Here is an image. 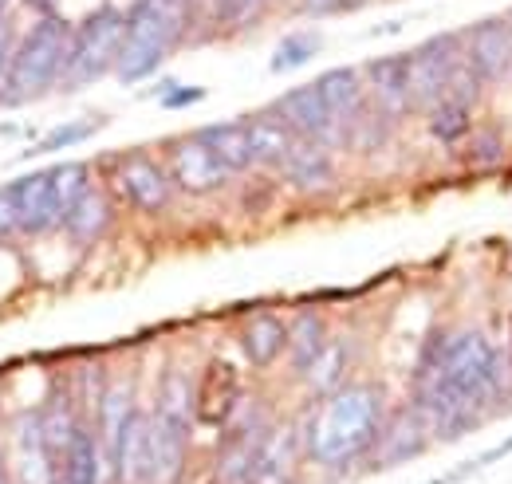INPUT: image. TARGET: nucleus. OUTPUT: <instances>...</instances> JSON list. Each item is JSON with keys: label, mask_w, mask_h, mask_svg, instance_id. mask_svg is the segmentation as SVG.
<instances>
[{"label": "nucleus", "mask_w": 512, "mask_h": 484, "mask_svg": "<svg viewBox=\"0 0 512 484\" xmlns=\"http://www.w3.org/2000/svg\"><path fill=\"white\" fill-rule=\"evenodd\" d=\"M410 406L426 418L434 441L453 445L477 433L489 414L512 406V366L481 327H434L410 374Z\"/></svg>", "instance_id": "f257e3e1"}, {"label": "nucleus", "mask_w": 512, "mask_h": 484, "mask_svg": "<svg viewBox=\"0 0 512 484\" xmlns=\"http://www.w3.org/2000/svg\"><path fill=\"white\" fill-rule=\"evenodd\" d=\"M386 390L379 382H347L343 390L320 398L312 418L304 422V453L320 473L343 477L367 469L379 433L386 425Z\"/></svg>", "instance_id": "f03ea898"}, {"label": "nucleus", "mask_w": 512, "mask_h": 484, "mask_svg": "<svg viewBox=\"0 0 512 484\" xmlns=\"http://www.w3.org/2000/svg\"><path fill=\"white\" fill-rule=\"evenodd\" d=\"M71 36L75 24L52 12V16H36V24L20 36V44L12 48L8 67H4V83H0V107L16 111L28 107L52 91H60L71 56Z\"/></svg>", "instance_id": "7ed1b4c3"}, {"label": "nucleus", "mask_w": 512, "mask_h": 484, "mask_svg": "<svg viewBox=\"0 0 512 484\" xmlns=\"http://www.w3.org/2000/svg\"><path fill=\"white\" fill-rule=\"evenodd\" d=\"M197 20V0H134L127 8V44L115 67L123 87H138L170 60Z\"/></svg>", "instance_id": "20e7f679"}, {"label": "nucleus", "mask_w": 512, "mask_h": 484, "mask_svg": "<svg viewBox=\"0 0 512 484\" xmlns=\"http://www.w3.org/2000/svg\"><path fill=\"white\" fill-rule=\"evenodd\" d=\"M127 44V8L119 4H99L95 12H87L75 24L71 36V56H67V71L60 91H83L91 83H99L103 75H115L119 56Z\"/></svg>", "instance_id": "39448f33"}, {"label": "nucleus", "mask_w": 512, "mask_h": 484, "mask_svg": "<svg viewBox=\"0 0 512 484\" xmlns=\"http://www.w3.org/2000/svg\"><path fill=\"white\" fill-rule=\"evenodd\" d=\"M272 414L264 402H245V410L233 418L229 429H221V445L213 453V477L209 484H253L260 453L272 437Z\"/></svg>", "instance_id": "423d86ee"}, {"label": "nucleus", "mask_w": 512, "mask_h": 484, "mask_svg": "<svg viewBox=\"0 0 512 484\" xmlns=\"http://www.w3.org/2000/svg\"><path fill=\"white\" fill-rule=\"evenodd\" d=\"M410 63V95H414V111L426 115L434 111L442 99H449L461 67H465V44L461 32H438L430 40H422L418 48L406 52Z\"/></svg>", "instance_id": "0eeeda50"}, {"label": "nucleus", "mask_w": 512, "mask_h": 484, "mask_svg": "<svg viewBox=\"0 0 512 484\" xmlns=\"http://www.w3.org/2000/svg\"><path fill=\"white\" fill-rule=\"evenodd\" d=\"M111 189L119 201H127L134 213H146V217H158L174 205V178H170V166L158 162L154 154L146 150H127L115 158V170H111Z\"/></svg>", "instance_id": "6e6552de"}, {"label": "nucleus", "mask_w": 512, "mask_h": 484, "mask_svg": "<svg viewBox=\"0 0 512 484\" xmlns=\"http://www.w3.org/2000/svg\"><path fill=\"white\" fill-rule=\"evenodd\" d=\"M465 44V63L469 71L493 91V87H512V24L509 12L501 16H481L461 28Z\"/></svg>", "instance_id": "1a4fd4ad"}, {"label": "nucleus", "mask_w": 512, "mask_h": 484, "mask_svg": "<svg viewBox=\"0 0 512 484\" xmlns=\"http://www.w3.org/2000/svg\"><path fill=\"white\" fill-rule=\"evenodd\" d=\"M245 410V382L241 370L213 355L197 374V390H193V422L201 429H229L233 418Z\"/></svg>", "instance_id": "9d476101"}, {"label": "nucleus", "mask_w": 512, "mask_h": 484, "mask_svg": "<svg viewBox=\"0 0 512 484\" xmlns=\"http://www.w3.org/2000/svg\"><path fill=\"white\" fill-rule=\"evenodd\" d=\"M8 185H12V201H16V225L24 237H44V233L64 229L67 201L60 193V182H56V166L20 174Z\"/></svg>", "instance_id": "9b49d317"}, {"label": "nucleus", "mask_w": 512, "mask_h": 484, "mask_svg": "<svg viewBox=\"0 0 512 484\" xmlns=\"http://www.w3.org/2000/svg\"><path fill=\"white\" fill-rule=\"evenodd\" d=\"M272 111L292 126L296 138H308V142L327 146V150L347 146V126L335 119L331 107L323 103L316 79H312V83H300V87H292V91H284V95L272 103Z\"/></svg>", "instance_id": "f8f14e48"}, {"label": "nucleus", "mask_w": 512, "mask_h": 484, "mask_svg": "<svg viewBox=\"0 0 512 484\" xmlns=\"http://www.w3.org/2000/svg\"><path fill=\"white\" fill-rule=\"evenodd\" d=\"M166 166H170V178L178 189H186L193 197H205V193H217L233 182V170L193 134H182L166 146Z\"/></svg>", "instance_id": "ddd939ff"}, {"label": "nucleus", "mask_w": 512, "mask_h": 484, "mask_svg": "<svg viewBox=\"0 0 512 484\" xmlns=\"http://www.w3.org/2000/svg\"><path fill=\"white\" fill-rule=\"evenodd\" d=\"M363 83H367V99L371 107L386 115L394 126H402L406 119H414V95H410V63L406 52H386L375 56L363 67Z\"/></svg>", "instance_id": "4468645a"}, {"label": "nucleus", "mask_w": 512, "mask_h": 484, "mask_svg": "<svg viewBox=\"0 0 512 484\" xmlns=\"http://www.w3.org/2000/svg\"><path fill=\"white\" fill-rule=\"evenodd\" d=\"M430 445H434L430 425H426V418L418 414V406H410V402H406L402 410L386 414V425H383V433H379V445H375V453H371L367 469H371V473L398 469V465H406V461L422 457Z\"/></svg>", "instance_id": "2eb2a0df"}, {"label": "nucleus", "mask_w": 512, "mask_h": 484, "mask_svg": "<svg viewBox=\"0 0 512 484\" xmlns=\"http://www.w3.org/2000/svg\"><path fill=\"white\" fill-rule=\"evenodd\" d=\"M60 453L48 441L40 410L16 422V484H56L60 481Z\"/></svg>", "instance_id": "dca6fc26"}, {"label": "nucleus", "mask_w": 512, "mask_h": 484, "mask_svg": "<svg viewBox=\"0 0 512 484\" xmlns=\"http://www.w3.org/2000/svg\"><path fill=\"white\" fill-rule=\"evenodd\" d=\"M280 178L288 189L304 193V197H320L331 185L339 182V170H335V150L316 146L308 138H296V146L288 150L284 166H280Z\"/></svg>", "instance_id": "f3484780"}, {"label": "nucleus", "mask_w": 512, "mask_h": 484, "mask_svg": "<svg viewBox=\"0 0 512 484\" xmlns=\"http://www.w3.org/2000/svg\"><path fill=\"white\" fill-rule=\"evenodd\" d=\"M304 461H308V453H304V422H276L264 453H260L253 484H296V473H300Z\"/></svg>", "instance_id": "a211bd4d"}, {"label": "nucleus", "mask_w": 512, "mask_h": 484, "mask_svg": "<svg viewBox=\"0 0 512 484\" xmlns=\"http://www.w3.org/2000/svg\"><path fill=\"white\" fill-rule=\"evenodd\" d=\"M237 343H241V355L249 359V366L268 370L288 355V319L276 311H256L241 323Z\"/></svg>", "instance_id": "6ab92c4d"}, {"label": "nucleus", "mask_w": 512, "mask_h": 484, "mask_svg": "<svg viewBox=\"0 0 512 484\" xmlns=\"http://www.w3.org/2000/svg\"><path fill=\"white\" fill-rule=\"evenodd\" d=\"M111 217H115V201H111V193H107L103 185L95 182L71 209H67V217H64L67 241L75 244V248H91L95 241L107 237Z\"/></svg>", "instance_id": "aec40b11"}, {"label": "nucleus", "mask_w": 512, "mask_h": 484, "mask_svg": "<svg viewBox=\"0 0 512 484\" xmlns=\"http://www.w3.org/2000/svg\"><path fill=\"white\" fill-rule=\"evenodd\" d=\"M245 134H249V154H253V166L260 170H280L288 150L296 146V134L292 126L280 119L272 107L268 111H256V115H245Z\"/></svg>", "instance_id": "412c9836"}, {"label": "nucleus", "mask_w": 512, "mask_h": 484, "mask_svg": "<svg viewBox=\"0 0 512 484\" xmlns=\"http://www.w3.org/2000/svg\"><path fill=\"white\" fill-rule=\"evenodd\" d=\"M56 484H115L111 481V461L103 453V441L95 433V425L87 422L75 441L67 445L64 461H60V481Z\"/></svg>", "instance_id": "4be33fe9"}, {"label": "nucleus", "mask_w": 512, "mask_h": 484, "mask_svg": "<svg viewBox=\"0 0 512 484\" xmlns=\"http://www.w3.org/2000/svg\"><path fill=\"white\" fill-rule=\"evenodd\" d=\"M316 87H320L323 103L331 107V115L343 122L347 130L371 107L367 83H363V71L359 67H331V71H323L320 79H316Z\"/></svg>", "instance_id": "5701e85b"}, {"label": "nucleus", "mask_w": 512, "mask_h": 484, "mask_svg": "<svg viewBox=\"0 0 512 484\" xmlns=\"http://www.w3.org/2000/svg\"><path fill=\"white\" fill-rule=\"evenodd\" d=\"M331 343L327 319L320 307H300L296 319H288V366L296 378H308V370L316 366L323 347Z\"/></svg>", "instance_id": "b1692460"}, {"label": "nucleus", "mask_w": 512, "mask_h": 484, "mask_svg": "<svg viewBox=\"0 0 512 484\" xmlns=\"http://www.w3.org/2000/svg\"><path fill=\"white\" fill-rule=\"evenodd\" d=\"M197 138L233 170V178L249 174L253 170V154H249V134H245V122L241 119H221L209 122L197 130Z\"/></svg>", "instance_id": "393cba45"}, {"label": "nucleus", "mask_w": 512, "mask_h": 484, "mask_svg": "<svg viewBox=\"0 0 512 484\" xmlns=\"http://www.w3.org/2000/svg\"><path fill=\"white\" fill-rule=\"evenodd\" d=\"M461 158H465V166L477 170V174L501 170V166L509 162V134H505V126H501V122H477L473 134H469L465 146H461Z\"/></svg>", "instance_id": "a878e982"}, {"label": "nucleus", "mask_w": 512, "mask_h": 484, "mask_svg": "<svg viewBox=\"0 0 512 484\" xmlns=\"http://www.w3.org/2000/svg\"><path fill=\"white\" fill-rule=\"evenodd\" d=\"M422 119H426V134H430L438 146L461 150L465 138H469L473 126H477V111H473L469 103H461V99H442V103H438L434 111H426Z\"/></svg>", "instance_id": "bb28decb"}, {"label": "nucleus", "mask_w": 512, "mask_h": 484, "mask_svg": "<svg viewBox=\"0 0 512 484\" xmlns=\"http://www.w3.org/2000/svg\"><path fill=\"white\" fill-rule=\"evenodd\" d=\"M351 355H355L351 339H331V343L323 347V355L316 359V366L308 370V386H312L316 398H327V394H335V390L347 386Z\"/></svg>", "instance_id": "cd10ccee"}, {"label": "nucleus", "mask_w": 512, "mask_h": 484, "mask_svg": "<svg viewBox=\"0 0 512 484\" xmlns=\"http://www.w3.org/2000/svg\"><path fill=\"white\" fill-rule=\"evenodd\" d=\"M320 52H323L320 32H292V36H284V40L272 48V56H268V71H272V75L300 71V67H308V63L316 60Z\"/></svg>", "instance_id": "c85d7f7f"}, {"label": "nucleus", "mask_w": 512, "mask_h": 484, "mask_svg": "<svg viewBox=\"0 0 512 484\" xmlns=\"http://www.w3.org/2000/svg\"><path fill=\"white\" fill-rule=\"evenodd\" d=\"M103 115H83V119H71V122H60V126H52L36 146H28V158H40V154H60V150H71V146H79V142H87L99 126H103Z\"/></svg>", "instance_id": "c756f323"}, {"label": "nucleus", "mask_w": 512, "mask_h": 484, "mask_svg": "<svg viewBox=\"0 0 512 484\" xmlns=\"http://www.w3.org/2000/svg\"><path fill=\"white\" fill-rule=\"evenodd\" d=\"M512 453V437H505L501 445H493V449H485L481 457H473V461H465V465H457L453 473H449L446 481L453 484V481H461V477H469V473H477V469H485V465H497V461H505Z\"/></svg>", "instance_id": "7c9ffc66"}, {"label": "nucleus", "mask_w": 512, "mask_h": 484, "mask_svg": "<svg viewBox=\"0 0 512 484\" xmlns=\"http://www.w3.org/2000/svg\"><path fill=\"white\" fill-rule=\"evenodd\" d=\"M205 99V87H193V83H174L158 103L162 111H186V107H197Z\"/></svg>", "instance_id": "2f4dec72"}, {"label": "nucleus", "mask_w": 512, "mask_h": 484, "mask_svg": "<svg viewBox=\"0 0 512 484\" xmlns=\"http://www.w3.org/2000/svg\"><path fill=\"white\" fill-rule=\"evenodd\" d=\"M20 233L16 225V201H12V185H0V241Z\"/></svg>", "instance_id": "473e14b6"}, {"label": "nucleus", "mask_w": 512, "mask_h": 484, "mask_svg": "<svg viewBox=\"0 0 512 484\" xmlns=\"http://www.w3.org/2000/svg\"><path fill=\"white\" fill-rule=\"evenodd\" d=\"M355 4H363V0H300V8L308 16H339V12H351Z\"/></svg>", "instance_id": "72a5a7b5"}, {"label": "nucleus", "mask_w": 512, "mask_h": 484, "mask_svg": "<svg viewBox=\"0 0 512 484\" xmlns=\"http://www.w3.org/2000/svg\"><path fill=\"white\" fill-rule=\"evenodd\" d=\"M8 56H12V32H8V24L0 20V83H4V67H8Z\"/></svg>", "instance_id": "f704fd0d"}, {"label": "nucleus", "mask_w": 512, "mask_h": 484, "mask_svg": "<svg viewBox=\"0 0 512 484\" xmlns=\"http://www.w3.org/2000/svg\"><path fill=\"white\" fill-rule=\"evenodd\" d=\"M32 12H40V16H52L56 12V0H24Z\"/></svg>", "instance_id": "c9c22d12"}, {"label": "nucleus", "mask_w": 512, "mask_h": 484, "mask_svg": "<svg viewBox=\"0 0 512 484\" xmlns=\"http://www.w3.org/2000/svg\"><path fill=\"white\" fill-rule=\"evenodd\" d=\"M0 484H12V477H8V461H4V453H0Z\"/></svg>", "instance_id": "e433bc0d"}, {"label": "nucleus", "mask_w": 512, "mask_h": 484, "mask_svg": "<svg viewBox=\"0 0 512 484\" xmlns=\"http://www.w3.org/2000/svg\"><path fill=\"white\" fill-rule=\"evenodd\" d=\"M221 4H225V0H209V16H213V20H217V12H221Z\"/></svg>", "instance_id": "4c0bfd02"}, {"label": "nucleus", "mask_w": 512, "mask_h": 484, "mask_svg": "<svg viewBox=\"0 0 512 484\" xmlns=\"http://www.w3.org/2000/svg\"><path fill=\"white\" fill-rule=\"evenodd\" d=\"M505 355H509V366H512V315H509V347H505Z\"/></svg>", "instance_id": "58836bf2"}, {"label": "nucleus", "mask_w": 512, "mask_h": 484, "mask_svg": "<svg viewBox=\"0 0 512 484\" xmlns=\"http://www.w3.org/2000/svg\"><path fill=\"white\" fill-rule=\"evenodd\" d=\"M4 8H8V0H0V20H4Z\"/></svg>", "instance_id": "ea45409f"}, {"label": "nucleus", "mask_w": 512, "mask_h": 484, "mask_svg": "<svg viewBox=\"0 0 512 484\" xmlns=\"http://www.w3.org/2000/svg\"><path fill=\"white\" fill-rule=\"evenodd\" d=\"M430 484H449V481H446V477H442V481H430Z\"/></svg>", "instance_id": "a19ab883"}, {"label": "nucleus", "mask_w": 512, "mask_h": 484, "mask_svg": "<svg viewBox=\"0 0 512 484\" xmlns=\"http://www.w3.org/2000/svg\"><path fill=\"white\" fill-rule=\"evenodd\" d=\"M509 24H512V12H509Z\"/></svg>", "instance_id": "79ce46f5"}]
</instances>
